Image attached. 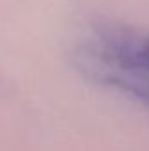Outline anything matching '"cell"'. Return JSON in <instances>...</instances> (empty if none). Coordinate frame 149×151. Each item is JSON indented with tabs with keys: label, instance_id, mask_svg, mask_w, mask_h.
Listing matches in <instances>:
<instances>
[{
	"label": "cell",
	"instance_id": "obj_2",
	"mask_svg": "<svg viewBox=\"0 0 149 151\" xmlns=\"http://www.w3.org/2000/svg\"><path fill=\"white\" fill-rule=\"evenodd\" d=\"M86 42L114 62L149 74V34L146 32L107 25L97 28L95 35Z\"/></svg>",
	"mask_w": 149,
	"mask_h": 151
},
{
	"label": "cell",
	"instance_id": "obj_1",
	"mask_svg": "<svg viewBox=\"0 0 149 151\" xmlns=\"http://www.w3.org/2000/svg\"><path fill=\"white\" fill-rule=\"evenodd\" d=\"M75 67L88 79L114 88L149 106V74L133 70L98 53L88 42L81 44L74 55Z\"/></svg>",
	"mask_w": 149,
	"mask_h": 151
}]
</instances>
